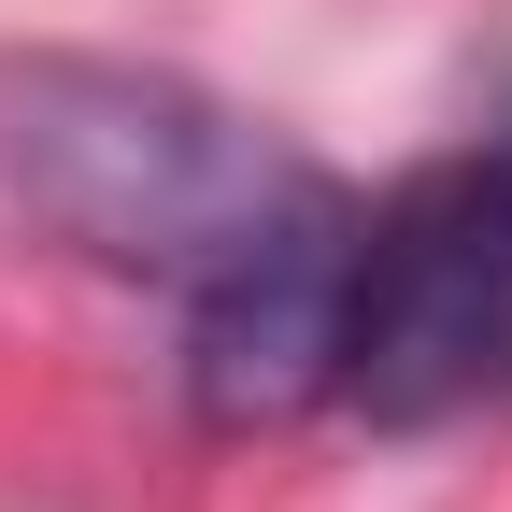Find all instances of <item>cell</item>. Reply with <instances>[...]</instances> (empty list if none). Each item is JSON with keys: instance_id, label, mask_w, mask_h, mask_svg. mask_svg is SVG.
<instances>
[{"instance_id": "7a4b0ae2", "label": "cell", "mask_w": 512, "mask_h": 512, "mask_svg": "<svg viewBox=\"0 0 512 512\" xmlns=\"http://www.w3.org/2000/svg\"><path fill=\"white\" fill-rule=\"evenodd\" d=\"M512 384V143L441 157L356 214L342 299V413L456 427Z\"/></svg>"}, {"instance_id": "6da1fadb", "label": "cell", "mask_w": 512, "mask_h": 512, "mask_svg": "<svg viewBox=\"0 0 512 512\" xmlns=\"http://www.w3.org/2000/svg\"><path fill=\"white\" fill-rule=\"evenodd\" d=\"M0 171L43 228H72L114 271H157L171 299H200L256 228H285L328 185L228 100L171 72H100V57H43L0 86Z\"/></svg>"}, {"instance_id": "3957f363", "label": "cell", "mask_w": 512, "mask_h": 512, "mask_svg": "<svg viewBox=\"0 0 512 512\" xmlns=\"http://www.w3.org/2000/svg\"><path fill=\"white\" fill-rule=\"evenodd\" d=\"M498 143H512V128H498Z\"/></svg>"}]
</instances>
